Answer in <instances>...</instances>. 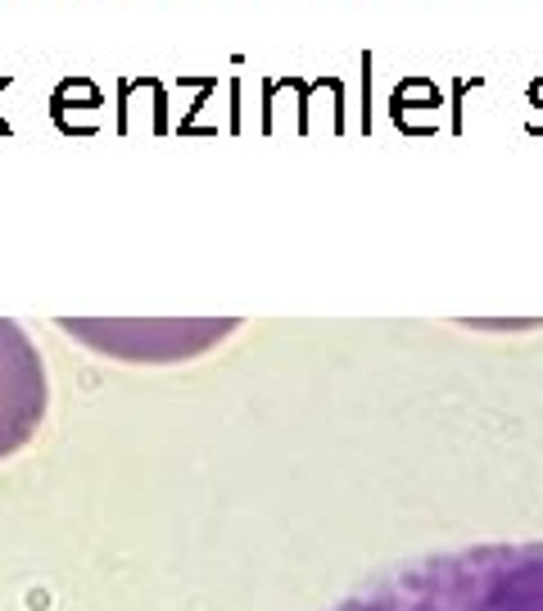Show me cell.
Listing matches in <instances>:
<instances>
[{"label":"cell","mask_w":543,"mask_h":611,"mask_svg":"<svg viewBox=\"0 0 543 611\" xmlns=\"http://www.w3.org/2000/svg\"><path fill=\"white\" fill-rule=\"evenodd\" d=\"M326 611H543V540L412 557Z\"/></svg>","instance_id":"1"},{"label":"cell","mask_w":543,"mask_h":611,"mask_svg":"<svg viewBox=\"0 0 543 611\" xmlns=\"http://www.w3.org/2000/svg\"><path fill=\"white\" fill-rule=\"evenodd\" d=\"M105 109V95H100V87L91 78H64L55 87V95H50V109Z\"/></svg>","instance_id":"3"},{"label":"cell","mask_w":543,"mask_h":611,"mask_svg":"<svg viewBox=\"0 0 543 611\" xmlns=\"http://www.w3.org/2000/svg\"><path fill=\"white\" fill-rule=\"evenodd\" d=\"M412 109H444V95H439V87H435L430 78H403V82L395 87V95H390V118H395V127H403Z\"/></svg>","instance_id":"2"}]
</instances>
